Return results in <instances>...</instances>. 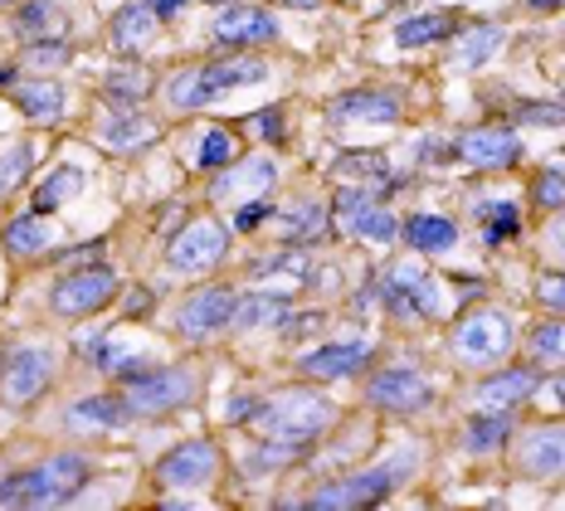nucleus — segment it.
I'll list each match as a JSON object with an SVG mask.
<instances>
[{
    "instance_id": "f257e3e1",
    "label": "nucleus",
    "mask_w": 565,
    "mask_h": 511,
    "mask_svg": "<svg viewBox=\"0 0 565 511\" xmlns=\"http://www.w3.org/2000/svg\"><path fill=\"white\" fill-rule=\"evenodd\" d=\"M84 482H88L84 454H54L0 482V507H64V502H74Z\"/></svg>"
},
{
    "instance_id": "f03ea898",
    "label": "nucleus",
    "mask_w": 565,
    "mask_h": 511,
    "mask_svg": "<svg viewBox=\"0 0 565 511\" xmlns=\"http://www.w3.org/2000/svg\"><path fill=\"white\" fill-rule=\"evenodd\" d=\"M332 409L337 404L327 395H317V390H282L268 404H258L254 424L264 429L268 438H282V444H308L312 434H322L327 424H332Z\"/></svg>"
},
{
    "instance_id": "7ed1b4c3",
    "label": "nucleus",
    "mask_w": 565,
    "mask_h": 511,
    "mask_svg": "<svg viewBox=\"0 0 565 511\" xmlns=\"http://www.w3.org/2000/svg\"><path fill=\"white\" fill-rule=\"evenodd\" d=\"M419 468L415 454H395L391 462H381V468H366V472H351V478H341L332 487H322V492L312 497L308 507L317 511H351V507H375L385 502V497L395 492L399 482L409 478V472Z\"/></svg>"
},
{
    "instance_id": "20e7f679",
    "label": "nucleus",
    "mask_w": 565,
    "mask_h": 511,
    "mask_svg": "<svg viewBox=\"0 0 565 511\" xmlns=\"http://www.w3.org/2000/svg\"><path fill=\"white\" fill-rule=\"evenodd\" d=\"M195 395V375L185 365L175 371H141V375H127L122 380V400L132 414H171V409H185Z\"/></svg>"
},
{
    "instance_id": "39448f33",
    "label": "nucleus",
    "mask_w": 565,
    "mask_h": 511,
    "mask_svg": "<svg viewBox=\"0 0 565 511\" xmlns=\"http://www.w3.org/2000/svg\"><path fill=\"white\" fill-rule=\"evenodd\" d=\"M508 347H512V322L502 312H492V307H482V312L463 317V327L454 331V351H458V361H468V365L502 361Z\"/></svg>"
},
{
    "instance_id": "423d86ee",
    "label": "nucleus",
    "mask_w": 565,
    "mask_h": 511,
    "mask_svg": "<svg viewBox=\"0 0 565 511\" xmlns=\"http://www.w3.org/2000/svg\"><path fill=\"white\" fill-rule=\"evenodd\" d=\"M215 472H220V448L210 438H191L171 458L157 462V482L171 487V492H200V487H210Z\"/></svg>"
},
{
    "instance_id": "0eeeda50",
    "label": "nucleus",
    "mask_w": 565,
    "mask_h": 511,
    "mask_svg": "<svg viewBox=\"0 0 565 511\" xmlns=\"http://www.w3.org/2000/svg\"><path fill=\"white\" fill-rule=\"evenodd\" d=\"M117 297V278H113V268H78V273H68V278H58V288H54V312H64V317H88V312H98V307H108Z\"/></svg>"
},
{
    "instance_id": "6e6552de",
    "label": "nucleus",
    "mask_w": 565,
    "mask_h": 511,
    "mask_svg": "<svg viewBox=\"0 0 565 511\" xmlns=\"http://www.w3.org/2000/svg\"><path fill=\"white\" fill-rule=\"evenodd\" d=\"M225 244L230 239H225V230H220L215 220H191L171 239L167 258H171L175 273H205V268H215L220 258H225Z\"/></svg>"
},
{
    "instance_id": "1a4fd4ad",
    "label": "nucleus",
    "mask_w": 565,
    "mask_h": 511,
    "mask_svg": "<svg viewBox=\"0 0 565 511\" xmlns=\"http://www.w3.org/2000/svg\"><path fill=\"white\" fill-rule=\"evenodd\" d=\"M366 400L375 404V409H391V414H419L424 404L434 400L429 380H424L419 371H405V365H395V371H381L366 385Z\"/></svg>"
},
{
    "instance_id": "9d476101",
    "label": "nucleus",
    "mask_w": 565,
    "mask_h": 511,
    "mask_svg": "<svg viewBox=\"0 0 565 511\" xmlns=\"http://www.w3.org/2000/svg\"><path fill=\"white\" fill-rule=\"evenodd\" d=\"M332 210L341 215V230L356 234V239H375V244L395 239V215H385V210L375 205L371 190H341L332 200Z\"/></svg>"
},
{
    "instance_id": "9b49d317",
    "label": "nucleus",
    "mask_w": 565,
    "mask_h": 511,
    "mask_svg": "<svg viewBox=\"0 0 565 511\" xmlns=\"http://www.w3.org/2000/svg\"><path fill=\"white\" fill-rule=\"evenodd\" d=\"M234 317V288L225 283H215V288H200L181 302V312H175V327L185 331V337H210V331H225Z\"/></svg>"
},
{
    "instance_id": "f8f14e48",
    "label": "nucleus",
    "mask_w": 565,
    "mask_h": 511,
    "mask_svg": "<svg viewBox=\"0 0 565 511\" xmlns=\"http://www.w3.org/2000/svg\"><path fill=\"white\" fill-rule=\"evenodd\" d=\"M385 302H391V312H399V317H439L444 312L439 283L424 278L415 268H395L391 278H385Z\"/></svg>"
},
{
    "instance_id": "ddd939ff",
    "label": "nucleus",
    "mask_w": 565,
    "mask_h": 511,
    "mask_svg": "<svg viewBox=\"0 0 565 511\" xmlns=\"http://www.w3.org/2000/svg\"><path fill=\"white\" fill-rule=\"evenodd\" d=\"M50 375H54V351H44V347H20V351H10V365H6V400H10V404H30L44 385H50Z\"/></svg>"
},
{
    "instance_id": "4468645a",
    "label": "nucleus",
    "mask_w": 565,
    "mask_h": 511,
    "mask_svg": "<svg viewBox=\"0 0 565 511\" xmlns=\"http://www.w3.org/2000/svg\"><path fill=\"white\" fill-rule=\"evenodd\" d=\"M210 34H215V44H268L278 40V20L264 6H225Z\"/></svg>"
},
{
    "instance_id": "2eb2a0df",
    "label": "nucleus",
    "mask_w": 565,
    "mask_h": 511,
    "mask_svg": "<svg viewBox=\"0 0 565 511\" xmlns=\"http://www.w3.org/2000/svg\"><path fill=\"white\" fill-rule=\"evenodd\" d=\"M458 157L468 166H516L522 161V141L508 127H478V132L458 137Z\"/></svg>"
},
{
    "instance_id": "dca6fc26",
    "label": "nucleus",
    "mask_w": 565,
    "mask_h": 511,
    "mask_svg": "<svg viewBox=\"0 0 565 511\" xmlns=\"http://www.w3.org/2000/svg\"><path fill=\"white\" fill-rule=\"evenodd\" d=\"M516 462L536 478H565V429H532L516 448Z\"/></svg>"
},
{
    "instance_id": "f3484780",
    "label": "nucleus",
    "mask_w": 565,
    "mask_h": 511,
    "mask_svg": "<svg viewBox=\"0 0 565 511\" xmlns=\"http://www.w3.org/2000/svg\"><path fill=\"white\" fill-rule=\"evenodd\" d=\"M366 361H371V341H347V347H322V351L302 355V375L341 380V375H356Z\"/></svg>"
},
{
    "instance_id": "a211bd4d",
    "label": "nucleus",
    "mask_w": 565,
    "mask_h": 511,
    "mask_svg": "<svg viewBox=\"0 0 565 511\" xmlns=\"http://www.w3.org/2000/svg\"><path fill=\"white\" fill-rule=\"evenodd\" d=\"M157 6H151V0H127L122 10H117V20H113V44L122 54H137L141 44L151 40V34H157Z\"/></svg>"
},
{
    "instance_id": "6ab92c4d",
    "label": "nucleus",
    "mask_w": 565,
    "mask_h": 511,
    "mask_svg": "<svg viewBox=\"0 0 565 511\" xmlns=\"http://www.w3.org/2000/svg\"><path fill=\"white\" fill-rule=\"evenodd\" d=\"M282 322H288V297L282 292H249L244 302H234V317H230L234 331H264Z\"/></svg>"
},
{
    "instance_id": "aec40b11",
    "label": "nucleus",
    "mask_w": 565,
    "mask_h": 511,
    "mask_svg": "<svg viewBox=\"0 0 565 511\" xmlns=\"http://www.w3.org/2000/svg\"><path fill=\"white\" fill-rule=\"evenodd\" d=\"M332 117L337 123H395L399 117V98L395 93H347V98L332 103Z\"/></svg>"
},
{
    "instance_id": "412c9836",
    "label": "nucleus",
    "mask_w": 565,
    "mask_h": 511,
    "mask_svg": "<svg viewBox=\"0 0 565 511\" xmlns=\"http://www.w3.org/2000/svg\"><path fill=\"white\" fill-rule=\"evenodd\" d=\"M454 34V10H424L395 25V44L399 50H424V44H439Z\"/></svg>"
},
{
    "instance_id": "4be33fe9",
    "label": "nucleus",
    "mask_w": 565,
    "mask_h": 511,
    "mask_svg": "<svg viewBox=\"0 0 565 511\" xmlns=\"http://www.w3.org/2000/svg\"><path fill=\"white\" fill-rule=\"evenodd\" d=\"M15 88V108L30 117V123H58L64 117V88L50 78L40 83H10Z\"/></svg>"
},
{
    "instance_id": "5701e85b",
    "label": "nucleus",
    "mask_w": 565,
    "mask_h": 511,
    "mask_svg": "<svg viewBox=\"0 0 565 511\" xmlns=\"http://www.w3.org/2000/svg\"><path fill=\"white\" fill-rule=\"evenodd\" d=\"M541 385L536 371H508V375H492L478 385V404L482 409H512L516 400H526Z\"/></svg>"
},
{
    "instance_id": "b1692460",
    "label": "nucleus",
    "mask_w": 565,
    "mask_h": 511,
    "mask_svg": "<svg viewBox=\"0 0 565 511\" xmlns=\"http://www.w3.org/2000/svg\"><path fill=\"white\" fill-rule=\"evenodd\" d=\"M127 400H108V395H93V400H78L68 409V429L74 434H88V429H117L127 419Z\"/></svg>"
},
{
    "instance_id": "393cba45",
    "label": "nucleus",
    "mask_w": 565,
    "mask_h": 511,
    "mask_svg": "<svg viewBox=\"0 0 565 511\" xmlns=\"http://www.w3.org/2000/svg\"><path fill=\"white\" fill-rule=\"evenodd\" d=\"M405 239H409V248H419V254H444V248L458 244V230H454V220H439V215H409Z\"/></svg>"
},
{
    "instance_id": "a878e982",
    "label": "nucleus",
    "mask_w": 565,
    "mask_h": 511,
    "mask_svg": "<svg viewBox=\"0 0 565 511\" xmlns=\"http://www.w3.org/2000/svg\"><path fill=\"white\" fill-rule=\"evenodd\" d=\"M508 438H512V414L508 409H488V414H478V419L468 424L463 444H468V454H492V448H502Z\"/></svg>"
},
{
    "instance_id": "bb28decb",
    "label": "nucleus",
    "mask_w": 565,
    "mask_h": 511,
    "mask_svg": "<svg viewBox=\"0 0 565 511\" xmlns=\"http://www.w3.org/2000/svg\"><path fill=\"white\" fill-rule=\"evenodd\" d=\"M337 175H351V181H361V190L381 185V190H395L399 181L391 175V161L381 157V151H356V157H341L337 161Z\"/></svg>"
},
{
    "instance_id": "cd10ccee",
    "label": "nucleus",
    "mask_w": 565,
    "mask_h": 511,
    "mask_svg": "<svg viewBox=\"0 0 565 511\" xmlns=\"http://www.w3.org/2000/svg\"><path fill=\"white\" fill-rule=\"evenodd\" d=\"M147 88H151V74L141 64H122V68H113L108 83H103V93L117 103V108H137L141 98H147Z\"/></svg>"
},
{
    "instance_id": "c85d7f7f",
    "label": "nucleus",
    "mask_w": 565,
    "mask_h": 511,
    "mask_svg": "<svg viewBox=\"0 0 565 511\" xmlns=\"http://www.w3.org/2000/svg\"><path fill=\"white\" fill-rule=\"evenodd\" d=\"M268 68L258 64V58H220V64H210L205 68V83H210V93H225V88H239V83H258Z\"/></svg>"
},
{
    "instance_id": "c756f323",
    "label": "nucleus",
    "mask_w": 565,
    "mask_h": 511,
    "mask_svg": "<svg viewBox=\"0 0 565 511\" xmlns=\"http://www.w3.org/2000/svg\"><path fill=\"white\" fill-rule=\"evenodd\" d=\"M78 190H84V171H78V166H58L50 181L34 190V215H44V210H58L68 195H78Z\"/></svg>"
},
{
    "instance_id": "7c9ffc66",
    "label": "nucleus",
    "mask_w": 565,
    "mask_h": 511,
    "mask_svg": "<svg viewBox=\"0 0 565 511\" xmlns=\"http://www.w3.org/2000/svg\"><path fill=\"white\" fill-rule=\"evenodd\" d=\"M282 234H288V239H322L327 210L317 205V200H298V205L282 210Z\"/></svg>"
},
{
    "instance_id": "2f4dec72",
    "label": "nucleus",
    "mask_w": 565,
    "mask_h": 511,
    "mask_svg": "<svg viewBox=\"0 0 565 511\" xmlns=\"http://www.w3.org/2000/svg\"><path fill=\"white\" fill-rule=\"evenodd\" d=\"M50 244H54V230L40 215H20L6 230V248H10V254H44Z\"/></svg>"
},
{
    "instance_id": "473e14b6",
    "label": "nucleus",
    "mask_w": 565,
    "mask_h": 511,
    "mask_svg": "<svg viewBox=\"0 0 565 511\" xmlns=\"http://www.w3.org/2000/svg\"><path fill=\"white\" fill-rule=\"evenodd\" d=\"M498 44H502V30H498V25H478V30H468L463 40H458V50H454V64H458V68H478V64H488V58L498 54Z\"/></svg>"
},
{
    "instance_id": "72a5a7b5",
    "label": "nucleus",
    "mask_w": 565,
    "mask_h": 511,
    "mask_svg": "<svg viewBox=\"0 0 565 511\" xmlns=\"http://www.w3.org/2000/svg\"><path fill=\"white\" fill-rule=\"evenodd\" d=\"M151 137H157V127H151L147 117H113V123L103 127V141H108L113 151H141V147H151Z\"/></svg>"
},
{
    "instance_id": "f704fd0d",
    "label": "nucleus",
    "mask_w": 565,
    "mask_h": 511,
    "mask_svg": "<svg viewBox=\"0 0 565 511\" xmlns=\"http://www.w3.org/2000/svg\"><path fill=\"white\" fill-rule=\"evenodd\" d=\"M167 98L175 108H205V103H215V93H210V83H205V68H181V74L167 83Z\"/></svg>"
},
{
    "instance_id": "c9c22d12",
    "label": "nucleus",
    "mask_w": 565,
    "mask_h": 511,
    "mask_svg": "<svg viewBox=\"0 0 565 511\" xmlns=\"http://www.w3.org/2000/svg\"><path fill=\"white\" fill-rule=\"evenodd\" d=\"M278 175V166L268 161V157H254V161H244V166H234L230 175H220L215 185H210V195H230L234 185H249V190H264L268 181Z\"/></svg>"
},
{
    "instance_id": "e433bc0d",
    "label": "nucleus",
    "mask_w": 565,
    "mask_h": 511,
    "mask_svg": "<svg viewBox=\"0 0 565 511\" xmlns=\"http://www.w3.org/2000/svg\"><path fill=\"white\" fill-rule=\"evenodd\" d=\"M54 30H58V0H30V6H20L15 34H25V40H50Z\"/></svg>"
},
{
    "instance_id": "4c0bfd02",
    "label": "nucleus",
    "mask_w": 565,
    "mask_h": 511,
    "mask_svg": "<svg viewBox=\"0 0 565 511\" xmlns=\"http://www.w3.org/2000/svg\"><path fill=\"white\" fill-rule=\"evenodd\" d=\"M478 215H482V230H488V244H502V239H512V234L522 230L512 200H492V205H482Z\"/></svg>"
},
{
    "instance_id": "58836bf2",
    "label": "nucleus",
    "mask_w": 565,
    "mask_h": 511,
    "mask_svg": "<svg viewBox=\"0 0 565 511\" xmlns=\"http://www.w3.org/2000/svg\"><path fill=\"white\" fill-rule=\"evenodd\" d=\"M536 205L541 210H565V157L546 161V171L536 175Z\"/></svg>"
},
{
    "instance_id": "ea45409f",
    "label": "nucleus",
    "mask_w": 565,
    "mask_h": 511,
    "mask_svg": "<svg viewBox=\"0 0 565 511\" xmlns=\"http://www.w3.org/2000/svg\"><path fill=\"white\" fill-rule=\"evenodd\" d=\"M234 157V137L225 127H210V132H200V147H195V161L200 166H225Z\"/></svg>"
},
{
    "instance_id": "a19ab883",
    "label": "nucleus",
    "mask_w": 565,
    "mask_h": 511,
    "mask_svg": "<svg viewBox=\"0 0 565 511\" xmlns=\"http://www.w3.org/2000/svg\"><path fill=\"white\" fill-rule=\"evenodd\" d=\"M25 175H30V147L20 141V147H10L6 157H0V195H10Z\"/></svg>"
},
{
    "instance_id": "79ce46f5",
    "label": "nucleus",
    "mask_w": 565,
    "mask_h": 511,
    "mask_svg": "<svg viewBox=\"0 0 565 511\" xmlns=\"http://www.w3.org/2000/svg\"><path fill=\"white\" fill-rule=\"evenodd\" d=\"M532 347H536V355H546V361H565V322H541L532 331Z\"/></svg>"
},
{
    "instance_id": "37998d69",
    "label": "nucleus",
    "mask_w": 565,
    "mask_h": 511,
    "mask_svg": "<svg viewBox=\"0 0 565 511\" xmlns=\"http://www.w3.org/2000/svg\"><path fill=\"white\" fill-rule=\"evenodd\" d=\"M68 58V50L58 40H40V44H30V54H25V64H34V68H58Z\"/></svg>"
},
{
    "instance_id": "c03bdc74",
    "label": "nucleus",
    "mask_w": 565,
    "mask_h": 511,
    "mask_svg": "<svg viewBox=\"0 0 565 511\" xmlns=\"http://www.w3.org/2000/svg\"><path fill=\"white\" fill-rule=\"evenodd\" d=\"M536 297L546 307H556V312H565V273H541V278H536Z\"/></svg>"
},
{
    "instance_id": "a18cd8bd",
    "label": "nucleus",
    "mask_w": 565,
    "mask_h": 511,
    "mask_svg": "<svg viewBox=\"0 0 565 511\" xmlns=\"http://www.w3.org/2000/svg\"><path fill=\"white\" fill-rule=\"evenodd\" d=\"M512 117L516 123H565V103H541V108L536 103H522Z\"/></svg>"
},
{
    "instance_id": "49530a36",
    "label": "nucleus",
    "mask_w": 565,
    "mask_h": 511,
    "mask_svg": "<svg viewBox=\"0 0 565 511\" xmlns=\"http://www.w3.org/2000/svg\"><path fill=\"white\" fill-rule=\"evenodd\" d=\"M268 215H274V210H268L264 200H249V205H239V210H234V230H239V234H249V230H258V224H264Z\"/></svg>"
},
{
    "instance_id": "de8ad7c7",
    "label": "nucleus",
    "mask_w": 565,
    "mask_h": 511,
    "mask_svg": "<svg viewBox=\"0 0 565 511\" xmlns=\"http://www.w3.org/2000/svg\"><path fill=\"white\" fill-rule=\"evenodd\" d=\"M254 132L278 147V141H282V113H278V108H264V113L254 117Z\"/></svg>"
},
{
    "instance_id": "09e8293b",
    "label": "nucleus",
    "mask_w": 565,
    "mask_h": 511,
    "mask_svg": "<svg viewBox=\"0 0 565 511\" xmlns=\"http://www.w3.org/2000/svg\"><path fill=\"white\" fill-rule=\"evenodd\" d=\"M546 244L556 248V254H565V215H561V220H556V224H551V230H546Z\"/></svg>"
},
{
    "instance_id": "8fccbe9b",
    "label": "nucleus",
    "mask_w": 565,
    "mask_h": 511,
    "mask_svg": "<svg viewBox=\"0 0 565 511\" xmlns=\"http://www.w3.org/2000/svg\"><path fill=\"white\" fill-rule=\"evenodd\" d=\"M151 6H157V15H161V20H171V15H175V10H181V6H185V0H151Z\"/></svg>"
},
{
    "instance_id": "3c124183",
    "label": "nucleus",
    "mask_w": 565,
    "mask_h": 511,
    "mask_svg": "<svg viewBox=\"0 0 565 511\" xmlns=\"http://www.w3.org/2000/svg\"><path fill=\"white\" fill-rule=\"evenodd\" d=\"M536 10H556V6H565V0H532Z\"/></svg>"
},
{
    "instance_id": "603ef678",
    "label": "nucleus",
    "mask_w": 565,
    "mask_h": 511,
    "mask_svg": "<svg viewBox=\"0 0 565 511\" xmlns=\"http://www.w3.org/2000/svg\"><path fill=\"white\" fill-rule=\"evenodd\" d=\"M278 6H317V0H278Z\"/></svg>"
},
{
    "instance_id": "864d4df0",
    "label": "nucleus",
    "mask_w": 565,
    "mask_h": 511,
    "mask_svg": "<svg viewBox=\"0 0 565 511\" xmlns=\"http://www.w3.org/2000/svg\"><path fill=\"white\" fill-rule=\"evenodd\" d=\"M556 395H561V400H565V375H561V380H556Z\"/></svg>"
},
{
    "instance_id": "5fc2aeb1",
    "label": "nucleus",
    "mask_w": 565,
    "mask_h": 511,
    "mask_svg": "<svg viewBox=\"0 0 565 511\" xmlns=\"http://www.w3.org/2000/svg\"><path fill=\"white\" fill-rule=\"evenodd\" d=\"M0 6H10V0H0Z\"/></svg>"
}]
</instances>
